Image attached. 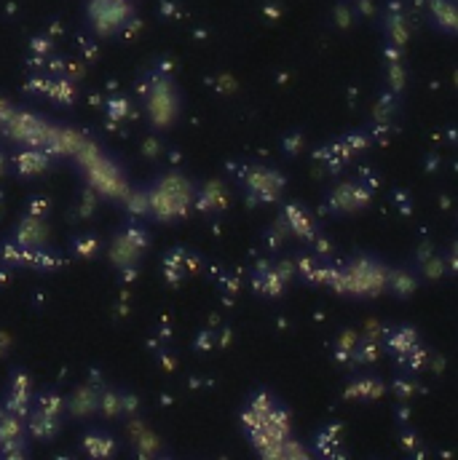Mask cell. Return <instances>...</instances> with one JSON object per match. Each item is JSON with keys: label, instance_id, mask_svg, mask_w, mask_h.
<instances>
[{"label": "cell", "instance_id": "cell-1", "mask_svg": "<svg viewBox=\"0 0 458 460\" xmlns=\"http://www.w3.org/2000/svg\"><path fill=\"white\" fill-rule=\"evenodd\" d=\"M370 201H373V188L367 185L365 179H349V182L335 185L330 193L324 195L321 211L333 214V217H343V214L365 209Z\"/></svg>", "mask_w": 458, "mask_h": 460}, {"label": "cell", "instance_id": "cell-2", "mask_svg": "<svg viewBox=\"0 0 458 460\" xmlns=\"http://www.w3.org/2000/svg\"><path fill=\"white\" fill-rule=\"evenodd\" d=\"M242 185H244L249 204H274L282 195V188L287 185V179L271 166H244Z\"/></svg>", "mask_w": 458, "mask_h": 460}, {"label": "cell", "instance_id": "cell-3", "mask_svg": "<svg viewBox=\"0 0 458 460\" xmlns=\"http://www.w3.org/2000/svg\"><path fill=\"white\" fill-rule=\"evenodd\" d=\"M89 25L99 35H116L134 16V6L129 0H89Z\"/></svg>", "mask_w": 458, "mask_h": 460}, {"label": "cell", "instance_id": "cell-4", "mask_svg": "<svg viewBox=\"0 0 458 460\" xmlns=\"http://www.w3.org/2000/svg\"><path fill=\"white\" fill-rule=\"evenodd\" d=\"M99 391L102 383L99 377H89L86 383L76 386L67 396H64V415H70L73 420H92L97 415V404H99Z\"/></svg>", "mask_w": 458, "mask_h": 460}, {"label": "cell", "instance_id": "cell-5", "mask_svg": "<svg viewBox=\"0 0 458 460\" xmlns=\"http://www.w3.org/2000/svg\"><path fill=\"white\" fill-rule=\"evenodd\" d=\"M81 447L89 458H113L118 452V439L102 426H89L81 436Z\"/></svg>", "mask_w": 458, "mask_h": 460}, {"label": "cell", "instance_id": "cell-6", "mask_svg": "<svg viewBox=\"0 0 458 460\" xmlns=\"http://www.w3.org/2000/svg\"><path fill=\"white\" fill-rule=\"evenodd\" d=\"M418 276H421V273H418V267H412V265L389 267V276H386V289L397 297V300H408V297L415 295V289H418V284H421Z\"/></svg>", "mask_w": 458, "mask_h": 460}, {"label": "cell", "instance_id": "cell-7", "mask_svg": "<svg viewBox=\"0 0 458 460\" xmlns=\"http://www.w3.org/2000/svg\"><path fill=\"white\" fill-rule=\"evenodd\" d=\"M284 286L282 276L276 273L274 263H258V267L252 270V289L255 295L265 297V300H274V297L284 295Z\"/></svg>", "mask_w": 458, "mask_h": 460}, {"label": "cell", "instance_id": "cell-8", "mask_svg": "<svg viewBox=\"0 0 458 460\" xmlns=\"http://www.w3.org/2000/svg\"><path fill=\"white\" fill-rule=\"evenodd\" d=\"M25 423H27V433H30L32 439L43 442V445L54 442V439L60 436V431H62V417L48 415V412H41V410H35V407L27 412Z\"/></svg>", "mask_w": 458, "mask_h": 460}, {"label": "cell", "instance_id": "cell-9", "mask_svg": "<svg viewBox=\"0 0 458 460\" xmlns=\"http://www.w3.org/2000/svg\"><path fill=\"white\" fill-rule=\"evenodd\" d=\"M284 228H287V233H295L298 238H303V241H311V236L319 230V225L311 220V214L305 211L303 207H298V204H287L284 207Z\"/></svg>", "mask_w": 458, "mask_h": 460}, {"label": "cell", "instance_id": "cell-10", "mask_svg": "<svg viewBox=\"0 0 458 460\" xmlns=\"http://www.w3.org/2000/svg\"><path fill=\"white\" fill-rule=\"evenodd\" d=\"M43 238H46V225L43 217H25L22 223L16 225L14 241L22 249H35V246H43Z\"/></svg>", "mask_w": 458, "mask_h": 460}, {"label": "cell", "instance_id": "cell-11", "mask_svg": "<svg viewBox=\"0 0 458 460\" xmlns=\"http://www.w3.org/2000/svg\"><path fill=\"white\" fill-rule=\"evenodd\" d=\"M415 342H421V337H418V329L402 324V327H394V329H389V332H386V340H383V345H386V351L391 354V358H399L405 351H410Z\"/></svg>", "mask_w": 458, "mask_h": 460}, {"label": "cell", "instance_id": "cell-12", "mask_svg": "<svg viewBox=\"0 0 458 460\" xmlns=\"http://www.w3.org/2000/svg\"><path fill=\"white\" fill-rule=\"evenodd\" d=\"M97 415L105 420H118L121 417V388L102 386L99 391V404H97Z\"/></svg>", "mask_w": 458, "mask_h": 460}, {"label": "cell", "instance_id": "cell-13", "mask_svg": "<svg viewBox=\"0 0 458 460\" xmlns=\"http://www.w3.org/2000/svg\"><path fill=\"white\" fill-rule=\"evenodd\" d=\"M32 407L41 410V412H48V415L64 417V396L57 388H43L38 396L32 393Z\"/></svg>", "mask_w": 458, "mask_h": 460}, {"label": "cell", "instance_id": "cell-14", "mask_svg": "<svg viewBox=\"0 0 458 460\" xmlns=\"http://www.w3.org/2000/svg\"><path fill=\"white\" fill-rule=\"evenodd\" d=\"M19 436H27V423L22 415H14L8 410L0 407V442H8V439H19Z\"/></svg>", "mask_w": 458, "mask_h": 460}, {"label": "cell", "instance_id": "cell-15", "mask_svg": "<svg viewBox=\"0 0 458 460\" xmlns=\"http://www.w3.org/2000/svg\"><path fill=\"white\" fill-rule=\"evenodd\" d=\"M429 356H431V354H429V348H424L421 342H415L410 351H405V354L397 358V364L405 372H410V375H418V372L426 370Z\"/></svg>", "mask_w": 458, "mask_h": 460}, {"label": "cell", "instance_id": "cell-16", "mask_svg": "<svg viewBox=\"0 0 458 460\" xmlns=\"http://www.w3.org/2000/svg\"><path fill=\"white\" fill-rule=\"evenodd\" d=\"M338 447H340V428H338V426H327V428H321L319 433L314 436V449H317L319 455H324V458L340 455Z\"/></svg>", "mask_w": 458, "mask_h": 460}, {"label": "cell", "instance_id": "cell-17", "mask_svg": "<svg viewBox=\"0 0 458 460\" xmlns=\"http://www.w3.org/2000/svg\"><path fill=\"white\" fill-rule=\"evenodd\" d=\"M225 190L217 185V182H209L204 190L199 193V209L201 211H220V209H225Z\"/></svg>", "mask_w": 458, "mask_h": 460}, {"label": "cell", "instance_id": "cell-18", "mask_svg": "<svg viewBox=\"0 0 458 460\" xmlns=\"http://www.w3.org/2000/svg\"><path fill=\"white\" fill-rule=\"evenodd\" d=\"M48 166V161L41 155V153H32V150H27V153H22V155H16L14 158V169L19 172V174H38V172H43Z\"/></svg>", "mask_w": 458, "mask_h": 460}, {"label": "cell", "instance_id": "cell-19", "mask_svg": "<svg viewBox=\"0 0 458 460\" xmlns=\"http://www.w3.org/2000/svg\"><path fill=\"white\" fill-rule=\"evenodd\" d=\"M431 14H434V25L445 32V35H453V3L450 0H434L431 3Z\"/></svg>", "mask_w": 458, "mask_h": 460}, {"label": "cell", "instance_id": "cell-20", "mask_svg": "<svg viewBox=\"0 0 458 460\" xmlns=\"http://www.w3.org/2000/svg\"><path fill=\"white\" fill-rule=\"evenodd\" d=\"M381 391H383L381 380H378V377H370V375L359 377V380H354V386H352L354 399H378Z\"/></svg>", "mask_w": 458, "mask_h": 460}, {"label": "cell", "instance_id": "cell-21", "mask_svg": "<svg viewBox=\"0 0 458 460\" xmlns=\"http://www.w3.org/2000/svg\"><path fill=\"white\" fill-rule=\"evenodd\" d=\"M48 99H54L57 104H70L73 99H76V86L70 83V81H64V78H60V81H54V83H48Z\"/></svg>", "mask_w": 458, "mask_h": 460}, {"label": "cell", "instance_id": "cell-22", "mask_svg": "<svg viewBox=\"0 0 458 460\" xmlns=\"http://www.w3.org/2000/svg\"><path fill=\"white\" fill-rule=\"evenodd\" d=\"M30 455V442L27 436H19V439H8V442H0V458L6 460H19Z\"/></svg>", "mask_w": 458, "mask_h": 460}, {"label": "cell", "instance_id": "cell-23", "mask_svg": "<svg viewBox=\"0 0 458 460\" xmlns=\"http://www.w3.org/2000/svg\"><path fill=\"white\" fill-rule=\"evenodd\" d=\"M0 407H3V410H8V412H14V415L27 417V412L32 410V396L8 393V391H6V396H3V401H0Z\"/></svg>", "mask_w": 458, "mask_h": 460}, {"label": "cell", "instance_id": "cell-24", "mask_svg": "<svg viewBox=\"0 0 458 460\" xmlns=\"http://www.w3.org/2000/svg\"><path fill=\"white\" fill-rule=\"evenodd\" d=\"M6 391L8 393H22V396H32V380L30 372L25 370H14L8 375V383H6Z\"/></svg>", "mask_w": 458, "mask_h": 460}, {"label": "cell", "instance_id": "cell-25", "mask_svg": "<svg viewBox=\"0 0 458 460\" xmlns=\"http://www.w3.org/2000/svg\"><path fill=\"white\" fill-rule=\"evenodd\" d=\"M247 407H249L252 412H258V415L265 417L276 407V399L271 391H258V393H252V396L247 399Z\"/></svg>", "mask_w": 458, "mask_h": 460}, {"label": "cell", "instance_id": "cell-26", "mask_svg": "<svg viewBox=\"0 0 458 460\" xmlns=\"http://www.w3.org/2000/svg\"><path fill=\"white\" fill-rule=\"evenodd\" d=\"M263 241H265V246L276 252V249H282L284 246V241H287V228L282 223H274L265 233H263Z\"/></svg>", "mask_w": 458, "mask_h": 460}, {"label": "cell", "instance_id": "cell-27", "mask_svg": "<svg viewBox=\"0 0 458 460\" xmlns=\"http://www.w3.org/2000/svg\"><path fill=\"white\" fill-rule=\"evenodd\" d=\"M415 391H418V383H415V377L410 372H402L399 377H394V396L410 399V396H415Z\"/></svg>", "mask_w": 458, "mask_h": 460}, {"label": "cell", "instance_id": "cell-28", "mask_svg": "<svg viewBox=\"0 0 458 460\" xmlns=\"http://www.w3.org/2000/svg\"><path fill=\"white\" fill-rule=\"evenodd\" d=\"M22 246L16 244L14 238L11 241H3V246H0V260H3V265H8V267H16V265H22Z\"/></svg>", "mask_w": 458, "mask_h": 460}, {"label": "cell", "instance_id": "cell-29", "mask_svg": "<svg viewBox=\"0 0 458 460\" xmlns=\"http://www.w3.org/2000/svg\"><path fill=\"white\" fill-rule=\"evenodd\" d=\"M70 246H73V252L81 254V257H92V254L97 252V246H99V241H97V236H92V233H83V236L73 238Z\"/></svg>", "mask_w": 458, "mask_h": 460}, {"label": "cell", "instance_id": "cell-30", "mask_svg": "<svg viewBox=\"0 0 458 460\" xmlns=\"http://www.w3.org/2000/svg\"><path fill=\"white\" fill-rule=\"evenodd\" d=\"M137 410H139L137 393L121 388V417H129V420H132V417H137Z\"/></svg>", "mask_w": 458, "mask_h": 460}, {"label": "cell", "instance_id": "cell-31", "mask_svg": "<svg viewBox=\"0 0 458 460\" xmlns=\"http://www.w3.org/2000/svg\"><path fill=\"white\" fill-rule=\"evenodd\" d=\"M30 207H27V211H30L32 217H46V211L51 209V204H48L46 198H32V201H27Z\"/></svg>", "mask_w": 458, "mask_h": 460}, {"label": "cell", "instance_id": "cell-32", "mask_svg": "<svg viewBox=\"0 0 458 460\" xmlns=\"http://www.w3.org/2000/svg\"><path fill=\"white\" fill-rule=\"evenodd\" d=\"M48 83H51L48 78H38V81H32V83H30V86H27V89H32V91H35V94H46Z\"/></svg>", "mask_w": 458, "mask_h": 460}, {"label": "cell", "instance_id": "cell-33", "mask_svg": "<svg viewBox=\"0 0 458 460\" xmlns=\"http://www.w3.org/2000/svg\"><path fill=\"white\" fill-rule=\"evenodd\" d=\"M284 150H287L290 155H295V153L300 150V137H290V139H284Z\"/></svg>", "mask_w": 458, "mask_h": 460}]
</instances>
